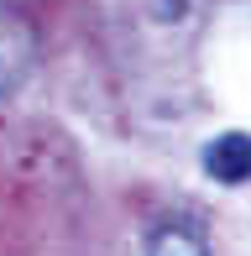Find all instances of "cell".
<instances>
[{"label": "cell", "mask_w": 251, "mask_h": 256, "mask_svg": "<svg viewBox=\"0 0 251 256\" xmlns=\"http://www.w3.org/2000/svg\"><path fill=\"white\" fill-rule=\"evenodd\" d=\"M32 63H37V26L16 6H0V100L26 84Z\"/></svg>", "instance_id": "cell-1"}, {"label": "cell", "mask_w": 251, "mask_h": 256, "mask_svg": "<svg viewBox=\"0 0 251 256\" xmlns=\"http://www.w3.org/2000/svg\"><path fill=\"white\" fill-rule=\"evenodd\" d=\"M204 172H210L214 183H225V188H236V183H251V131H220L210 146H204Z\"/></svg>", "instance_id": "cell-2"}, {"label": "cell", "mask_w": 251, "mask_h": 256, "mask_svg": "<svg viewBox=\"0 0 251 256\" xmlns=\"http://www.w3.org/2000/svg\"><path fill=\"white\" fill-rule=\"evenodd\" d=\"M146 256H210L199 230L188 225H157L152 236H146Z\"/></svg>", "instance_id": "cell-3"}]
</instances>
